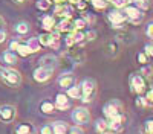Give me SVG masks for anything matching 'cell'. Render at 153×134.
Here are the masks:
<instances>
[{
    "mask_svg": "<svg viewBox=\"0 0 153 134\" xmlns=\"http://www.w3.org/2000/svg\"><path fill=\"white\" fill-rule=\"evenodd\" d=\"M0 81L9 89H19L23 82V76L14 67H0Z\"/></svg>",
    "mask_w": 153,
    "mask_h": 134,
    "instance_id": "obj_1",
    "label": "cell"
},
{
    "mask_svg": "<svg viewBox=\"0 0 153 134\" xmlns=\"http://www.w3.org/2000/svg\"><path fill=\"white\" fill-rule=\"evenodd\" d=\"M78 85L81 90L80 101H83L84 104H91L95 99V94H97V81L94 78H84Z\"/></svg>",
    "mask_w": 153,
    "mask_h": 134,
    "instance_id": "obj_2",
    "label": "cell"
},
{
    "mask_svg": "<svg viewBox=\"0 0 153 134\" xmlns=\"http://www.w3.org/2000/svg\"><path fill=\"white\" fill-rule=\"evenodd\" d=\"M123 12L126 14V18H127V23H130V24H135V26H138V24H141L146 18V14H144V11L141 9H138L136 6H133L132 3L130 5H127L123 8Z\"/></svg>",
    "mask_w": 153,
    "mask_h": 134,
    "instance_id": "obj_3",
    "label": "cell"
},
{
    "mask_svg": "<svg viewBox=\"0 0 153 134\" xmlns=\"http://www.w3.org/2000/svg\"><path fill=\"white\" fill-rule=\"evenodd\" d=\"M71 119L76 127H83V125L89 124V122L92 120V114L86 107H76L71 113Z\"/></svg>",
    "mask_w": 153,
    "mask_h": 134,
    "instance_id": "obj_4",
    "label": "cell"
},
{
    "mask_svg": "<svg viewBox=\"0 0 153 134\" xmlns=\"http://www.w3.org/2000/svg\"><path fill=\"white\" fill-rule=\"evenodd\" d=\"M129 84H130V90L135 94H143L149 87H147V79L141 75L139 72H135L129 78Z\"/></svg>",
    "mask_w": 153,
    "mask_h": 134,
    "instance_id": "obj_5",
    "label": "cell"
},
{
    "mask_svg": "<svg viewBox=\"0 0 153 134\" xmlns=\"http://www.w3.org/2000/svg\"><path fill=\"white\" fill-rule=\"evenodd\" d=\"M107 20L113 29H123L127 24V18H126V14L123 12V9H117V8H113L107 12Z\"/></svg>",
    "mask_w": 153,
    "mask_h": 134,
    "instance_id": "obj_6",
    "label": "cell"
},
{
    "mask_svg": "<svg viewBox=\"0 0 153 134\" xmlns=\"http://www.w3.org/2000/svg\"><path fill=\"white\" fill-rule=\"evenodd\" d=\"M17 117V107L12 104L0 105V122L2 124H12Z\"/></svg>",
    "mask_w": 153,
    "mask_h": 134,
    "instance_id": "obj_7",
    "label": "cell"
},
{
    "mask_svg": "<svg viewBox=\"0 0 153 134\" xmlns=\"http://www.w3.org/2000/svg\"><path fill=\"white\" fill-rule=\"evenodd\" d=\"M121 113H124V105L118 99H110L103 107V114H104L106 119H109V117H112L115 114H121Z\"/></svg>",
    "mask_w": 153,
    "mask_h": 134,
    "instance_id": "obj_8",
    "label": "cell"
},
{
    "mask_svg": "<svg viewBox=\"0 0 153 134\" xmlns=\"http://www.w3.org/2000/svg\"><path fill=\"white\" fill-rule=\"evenodd\" d=\"M54 72H55L54 69H48V67H43V66H37L34 69V72H32V78L38 84H45V82L52 79Z\"/></svg>",
    "mask_w": 153,
    "mask_h": 134,
    "instance_id": "obj_9",
    "label": "cell"
},
{
    "mask_svg": "<svg viewBox=\"0 0 153 134\" xmlns=\"http://www.w3.org/2000/svg\"><path fill=\"white\" fill-rule=\"evenodd\" d=\"M20 56L12 51H3L0 53V67H16L19 64Z\"/></svg>",
    "mask_w": 153,
    "mask_h": 134,
    "instance_id": "obj_10",
    "label": "cell"
},
{
    "mask_svg": "<svg viewBox=\"0 0 153 134\" xmlns=\"http://www.w3.org/2000/svg\"><path fill=\"white\" fill-rule=\"evenodd\" d=\"M12 32L17 37H26L28 34L32 32V24L28 20H19L12 24Z\"/></svg>",
    "mask_w": 153,
    "mask_h": 134,
    "instance_id": "obj_11",
    "label": "cell"
},
{
    "mask_svg": "<svg viewBox=\"0 0 153 134\" xmlns=\"http://www.w3.org/2000/svg\"><path fill=\"white\" fill-rule=\"evenodd\" d=\"M106 120H107L109 130H112V131H115V133H120V131H123V128H124L126 116H124V113H121V114H115V116H112V117H109V119H106Z\"/></svg>",
    "mask_w": 153,
    "mask_h": 134,
    "instance_id": "obj_12",
    "label": "cell"
},
{
    "mask_svg": "<svg viewBox=\"0 0 153 134\" xmlns=\"http://www.w3.org/2000/svg\"><path fill=\"white\" fill-rule=\"evenodd\" d=\"M72 99H69V96L66 93H57L55 94V99H54V105L58 111H66L72 107Z\"/></svg>",
    "mask_w": 153,
    "mask_h": 134,
    "instance_id": "obj_13",
    "label": "cell"
},
{
    "mask_svg": "<svg viewBox=\"0 0 153 134\" xmlns=\"http://www.w3.org/2000/svg\"><path fill=\"white\" fill-rule=\"evenodd\" d=\"M57 82H58V85L61 89L68 90V89L74 87V85L76 84V76L74 75V73H71V72H66V73H61V75L58 76Z\"/></svg>",
    "mask_w": 153,
    "mask_h": 134,
    "instance_id": "obj_14",
    "label": "cell"
},
{
    "mask_svg": "<svg viewBox=\"0 0 153 134\" xmlns=\"http://www.w3.org/2000/svg\"><path fill=\"white\" fill-rule=\"evenodd\" d=\"M38 66H43V67L55 70L58 67V58L54 53H46V55L40 56V59H38Z\"/></svg>",
    "mask_w": 153,
    "mask_h": 134,
    "instance_id": "obj_15",
    "label": "cell"
},
{
    "mask_svg": "<svg viewBox=\"0 0 153 134\" xmlns=\"http://www.w3.org/2000/svg\"><path fill=\"white\" fill-rule=\"evenodd\" d=\"M40 24L45 32H52L55 31V24H57V20L52 14H45L42 18H40Z\"/></svg>",
    "mask_w": 153,
    "mask_h": 134,
    "instance_id": "obj_16",
    "label": "cell"
},
{
    "mask_svg": "<svg viewBox=\"0 0 153 134\" xmlns=\"http://www.w3.org/2000/svg\"><path fill=\"white\" fill-rule=\"evenodd\" d=\"M35 133H37V128L31 122H20V124H16L14 127V134H35Z\"/></svg>",
    "mask_w": 153,
    "mask_h": 134,
    "instance_id": "obj_17",
    "label": "cell"
},
{
    "mask_svg": "<svg viewBox=\"0 0 153 134\" xmlns=\"http://www.w3.org/2000/svg\"><path fill=\"white\" fill-rule=\"evenodd\" d=\"M55 31L57 32H65V34H69L74 31V20L72 18H60V21H57L55 24Z\"/></svg>",
    "mask_w": 153,
    "mask_h": 134,
    "instance_id": "obj_18",
    "label": "cell"
},
{
    "mask_svg": "<svg viewBox=\"0 0 153 134\" xmlns=\"http://www.w3.org/2000/svg\"><path fill=\"white\" fill-rule=\"evenodd\" d=\"M38 110H40V113L45 114V116H52L54 113H57V108H55L54 102L52 101H48V99H45V101L40 102Z\"/></svg>",
    "mask_w": 153,
    "mask_h": 134,
    "instance_id": "obj_19",
    "label": "cell"
},
{
    "mask_svg": "<svg viewBox=\"0 0 153 134\" xmlns=\"http://www.w3.org/2000/svg\"><path fill=\"white\" fill-rule=\"evenodd\" d=\"M104 52H106L107 56L115 58L120 53V44H118V41H107L106 46H104Z\"/></svg>",
    "mask_w": 153,
    "mask_h": 134,
    "instance_id": "obj_20",
    "label": "cell"
},
{
    "mask_svg": "<svg viewBox=\"0 0 153 134\" xmlns=\"http://www.w3.org/2000/svg\"><path fill=\"white\" fill-rule=\"evenodd\" d=\"M38 41H40L42 47H51V44H52L54 41V31L52 32H43L37 37Z\"/></svg>",
    "mask_w": 153,
    "mask_h": 134,
    "instance_id": "obj_21",
    "label": "cell"
},
{
    "mask_svg": "<svg viewBox=\"0 0 153 134\" xmlns=\"http://www.w3.org/2000/svg\"><path fill=\"white\" fill-rule=\"evenodd\" d=\"M52 128H54V134H68L69 124H66L65 120H54Z\"/></svg>",
    "mask_w": 153,
    "mask_h": 134,
    "instance_id": "obj_22",
    "label": "cell"
},
{
    "mask_svg": "<svg viewBox=\"0 0 153 134\" xmlns=\"http://www.w3.org/2000/svg\"><path fill=\"white\" fill-rule=\"evenodd\" d=\"M26 46H28V49H29L31 55L42 51V44H40V41H38L37 37H31V38H28V40H26Z\"/></svg>",
    "mask_w": 153,
    "mask_h": 134,
    "instance_id": "obj_23",
    "label": "cell"
},
{
    "mask_svg": "<svg viewBox=\"0 0 153 134\" xmlns=\"http://www.w3.org/2000/svg\"><path fill=\"white\" fill-rule=\"evenodd\" d=\"M72 35H74V41H75V46H84L86 44V37H84V31H72Z\"/></svg>",
    "mask_w": 153,
    "mask_h": 134,
    "instance_id": "obj_24",
    "label": "cell"
},
{
    "mask_svg": "<svg viewBox=\"0 0 153 134\" xmlns=\"http://www.w3.org/2000/svg\"><path fill=\"white\" fill-rule=\"evenodd\" d=\"M65 93L69 96V99H80V97H81V90H80V85L78 84H75L74 87L68 89Z\"/></svg>",
    "mask_w": 153,
    "mask_h": 134,
    "instance_id": "obj_25",
    "label": "cell"
},
{
    "mask_svg": "<svg viewBox=\"0 0 153 134\" xmlns=\"http://www.w3.org/2000/svg\"><path fill=\"white\" fill-rule=\"evenodd\" d=\"M109 130V125H107V120L106 119H97L95 120V131L98 133V134H103L104 131H107Z\"/></svg>",
    "mask_w": 153,
    "mask_h": 134,
    "instance_id": "obj_26",
    "label": "cell"
},
{
    "mask_svg": "<svg viewBox=\"0 0 153 134\" xmlns=\"http://www.w3.org/2000/svg\"><path fill=\"white\" fill-rule=\"evenodd\" d=\"M132 5L141 11H147L152 8V0H132Z\"/></svg>",
    "mask_w": 153,
    "mask_h": 134,
    "instance_id": "obj_27",
    "label": "cell"
},
{
    "mask_svg": "<svg viewBox=\"0 0 153 134\" xmlns=\"http://www.w3.org/2000/svg\"><path fill=\"white\" fill-rule=\"evenodd\" d=\"M51 6H52V2H51V0H35V8L38 11H42V12L49 11Z\"/></svg>",
    "mask_w": 153,
    "mask_h": 134,
    "instance_id": "obj_28",
    "label": "cell"
},
{
    "mask_svg": "<svg viewBox=\"0 0 153 134\" xmlns=\"http://www.w3.org/2000/svg\"><path fill=\"white\" fill-rule=\"evenodd\" d=\"M16 53H17L19 56H22V58H26V56H29V55H31L29 49H28V46H26V41H22V43L19 44Z\"/></svg>",
    "mask_w": 153,
    "mask_h": 134,
    "instance_id": "obj_29",
    "label": "cell"
},
{
    "mask_svg": "<svg viewBox=\"0 0 153 134\" xmlns=\"http://www.w3.org/2000/svg\"><path fill=\"white\" fill-rule=\"evenodd\" d=\"M139 73H141V75H143L146 79H150V78L153 76V66H152L150 63L141 66V70H139Z\"/></svg>",
    "mask_w": 153,
    "mask_h": 134,
    "instance_id": "obj_30",
    "label": "cell"
},
{
    "mask_svg": "<svg viewBox=\"0 0 153 134\" xmlns=\"http://www.w3.org/2000/svg\"><path fill=\"white\" fill-rule=\"evenodd\" d=\"M87 26V23L84 21L83 17H78V18H74V31H84Z\"/></svg>",
    "mask_w": 153,
    "mask_h": 134,
    "instance_id": "obj_31",
    "label": "cell"
},
{
    "mask_svg": "<svg viewBox=\"0 0 153 134\" xmlns=\"http://www.w3.org/2000/svg\"><path fill=\"white\" fill-rule=\"evenodd\" d=\"M143 133H144V134H153V117H149V119L144 120Z\"/></svg>",
    "mask_w": 153,
    "mask_h": 134,
    "instance_id": "obj_32",
    "label": "cell"
},
{
    "mask_svg": "<svg viewBox=\"0 0 153 134\" xmlns=\"http://www.w3.org/2000/svg\"><path fill=\"white\" fill-rule=\"evenodd\" d=\"M81 17L84 18V21L87 23V26H94V24H95V15L94 14H91V12H87V11H83L81 12Z\"/></svg>",
    "mask_w": 153,
    "mask_h": 134,
    "instance_id": "obj_33",
    "label": "cell"
},
{
    "mask_svg": "<svg viewBox=\"0 0 153 134\" xmlns=\"http://www.w3.org/2000/svg\"><path fill=\"white\" fill-rule=\"evenodd\" d=\"M109 5H110V2H107V0H92V6L95 9H98V11L106 9Z\"/></svg>",
    "mask_w": 153,
    "mask_h": 134,
    "instance_id": "obj_34",
    "label": "cell"
},
{
    "mask_svg": "<svg viewBox=\"0 0 153 134\" xmlns=\"http://www.w3.org/2000/svg\"><path fill=\"white\" fill-rule=\"evenodd\" d=\"M20 43H22V38H20V37H17V38H11V40L8 41V51L16 52Z\"/></svg>",
    "mask_w": 153,
    "mask_h": 134,
    "instance_id": "obj_35",
    "label": "cell"
},
{
    "mask_svg": "<svg viewBox=\"0 0 153 134\" xmlns=\"http://www.w3.org/2000/svg\"><path fill=\"white\" fill-rule=\"evenodd\" d=\"M144 34H146V37L150 40V41H153V20H150L147 24H146V28H144Z\"/></svg>",
    "mask_w": 153,
    "mask_h": 134,
    "instance_id": "obj_36",
    "label": "cell"
},
{
    "mask_svg": "<svg viewBox=\"0 0 153 134\" xmlns=\"http://www.w3.org/2000/svg\"><path fill=\"white\" fill-rule=\"evenodd\" d=\"M38 134H54V128L52 124H43L38 130Z\"/></svg>",
    "mask_w": 153,
    "mask_h": 134,
    "instance_id": "obj_37",
    "label": "cell"
},
{
    "mask_svg": "<svg viewBox=\"0 0 153 134\" xmlns=\"http://www.w3.org/2000/svg\"><path fill=\"white\" fill-rule=\"evenodd\" d=\"M110 5L113 6V8H117V9H123L124 6H127V5H130L127 0H110Z\"/></svg>",
    "mask_w": 153,
    "mask_h": 134,
    "instance_id": "obj_38",
    "label": "cell"
},
{
    "mask_svg": "<svg viewBox=\"0 0 153 134\" xmlns=\"http://www.w3.org/2000/svg\"><path fill=\"white\" fill-rule=\"evenodd\" d=\"M144 99H146L147 105H153V87H150L144 92Z\"/></svg>",
    "mask_w": 153,
    "mask_h": 134,
    "instance_id": "obj_39",
    "label": "cell"
},
{
    "mask_svg": "<svg viewBox=\"0 0 153 134\" xmlns=\"http://www.w3.org/2000/svg\"><path fill=\"white\" fill-rule=\"evenodd\" d=\"M136 61H138V63L141 64V66H144V64L150 63V59L147 58V55H146L144 52H138V53H136Z\"/></svg>",
    "mask_w": 153,
    "mask_h": 134,
    "instance_id": "obj_40",
    "label": "cell"
},
{
    "mask_svg": "<svg viewBox=\"0 0 153 134\" xmlns=\"http://www.w3.org/2000/svg\"><path fill=\"white\" fill-rule=\"evenodd\" d=\"M143 52L147 55L149 59H153V41H150V43H147V44L144 46V51H143Z\"/></svg>",
    "mask_w": 153,
    "mask_h": 134,
    "instance_id": "obj_41",
    "label": "cell"
},
{
    "mask_svg": "<svg viewBox=\"0 0 153 134\" xmlns=\"http://www.w3.org/2000/svg\"><path fill=\"white\" fill-rule=\"evenodd\" d=\"M97 31H94V29H89V31H86L84 32V37H86V43H89V41H94L95 38H97Z\"/></svg>",
    "mask_w": 153,
    "mask_h": 134,
    "instance_id": "obj_42",
    "label": "cell"
},
{
    "mask_svg": "<svg viewBox=\"0 0 153 134\" xmlns=\"http://www.w3.org/2000/svg\"><path fill=\"white\" fill-rule=\"evenodd\" d=\"M8 38H9V32H8V29H6V28H2V29H0V44L6 43Z\"/></svg>",
    "mask_w": 153,
    "mask_h": 134,
    "instance_id": "obj_43",
    "label": "cell"
},
{
    "mask_svg": "<svg viewBox=\"0 0 153 134\" xmlns=\"http://www.w3.org/2000/svg\"><path fill=\"white\" fill-rule=\"evenodd\" d=\"M65 44H66V47H68V49L75 46V41H74V35H72V32L66 34V37H65Z\"/></svg>",
    "mask_w": 153,
    "mask_h": 134,
    "instance_id": "obj_44",
    "label": "cell"
},
{
    "mask_svg": "<svg viewBox=\"0 0 153 134\" xmlns=\"http://www.w3.org/2000/svg\"><path fill=\"white\" fill-rule=\"evenodd\" d=\"M68 134H84V131H83V128H81V127L74 125V127H69Z\"/></svg>",
    "mask_w": 153,
    "mask_h": 134,
    "instance_id": "obj_45",
    "label": "cell"
},
{
    "mask_svg": "<svg viewBox=\"0 0 153 134\" xmlns=\"http://www.w3.org/2000/svg\"><path fill=\"white\" fill-rule=\"evenodd\" d=\"M135 104H136V107H146V105H147V102H146V99H144V96H141V94H138Z\"/></svg>",
    "mask_w": 153,
    "mask_h": 134,
    "instance_id": "obj_46",
    "label": "cell"
},
{
    "mask_svg": "<svg viewBox=\"0 0 153 134\" xmlns=\"http://www.w3.org/2000/svg\"><path fill=\"white\" fill-rule=\"evenodd\" d=\"M12 2H14L16 5H26L29 0H12Z\"/></svg>",
    "mask_w": 153,
    "mask_h": 134,
    "instance_id": "obj_47",
    "label": "cell"
},
{
    "mask_svg": "<svg viewBox=\"0 0 153 134\" xmlns=\"http://www.w3.org/2000/svg\"><path fill=\"white\" fill-rule=\"evenodd\" d=\"M2 28H6V20L0 15V29H2Z\"/></svg>",
    "mask_w": 153,
    "mask_h": 134,
    "instance_id": "obj_48",
    "label": "cell"
},
{
    "mask_svg": "<svg viewBox=\"0 0 153 134\" xmlns=\"http://www.w3.org/2000/svg\"><path fill=\"white\" fill-rule=\"evenodd\" d=\"M103 134H117V133H115V131H112V130H107V131H104Z\"/></svg>",
    "mask_w": 153,
    "mask_h": 134,
    "instance_id": "obj_49",
    "label": "cell"
},
{
    "mask_svg": "<svg viewBox=\"0 0 153 134\" xmlns=\"http://www.w3.org/2000/svg\"><path fill=\"white\" fill-rule=\"evenodd\" d=\"M52 3H60V2H63V0H51Z\"/></svg>",
    "mask_w": 153,
    "mask_h": 134,
    "instance_id": "obj_50",
    "label": "cell"
},
{
    "mask_svg": "<svg viewBox=\"0 0 153 134\" xmlns=\"http://www.w3.org/2000/svg\"><path fill=\"white\" fill-rule=\"evenodd\" d=\"M127 2H129V3H132V0H127Z\"/></svg>",
    "mask_w": 153,
    "mask_h": 134,
    "instance_id": "obj_51",
    "label": "cell"
},
{
    "mask_svg": "<svg viewBox=\"0 0 153 134\" xmlns=\"http://www.w3.org/2000/svg\"><path fill=\"white\" fill-rule=\"evenodd\" d=\"M91 2H92V0H91ZM107 2H110V0H107Z\"/></svg>",
    "mask_w": 153,
    "mask_h": 134,
    "instance_id": "obj_52",
    "label": "cell"
}]
</instances>
